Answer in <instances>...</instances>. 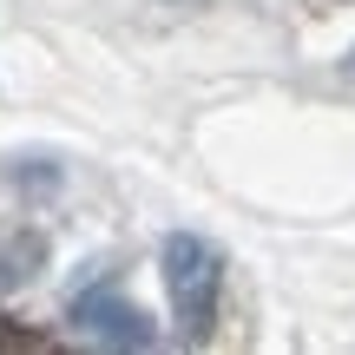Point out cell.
I'll return each instance as SVG.
<instances>
[{
  "mask_svg": "<svg viewBox=\"0 0 355 355\" xmlns=\"http://www.w3.org/2000/svg\"><path fill=\"white\" fill-rule=\"evenodd\" d=\"M158 270H165V296L178 309V329L198 343L217 322V296H224V250L198 230H171L165 250H158Z\"/></svg>",
  "mask_w": 355,
  "mask_h": 355,
  "instance_id": "obj_1",
  "label": "cell"
},
{
  "mask_svg": "<svg viewBox=\"0 0 355 355\" xmlns=\"http://www.w3.org/2000/svg\"><path fill=\"white\" fill-rule=\"evenodd\" d=\"M73 336L92 349H152L158 329L139 303H125L119 290H86L73 296Z\"/></svg>",
  "mask_w": 355,
  "mask_h": 355,
  "instance_id": "obj_2",
  "label": "cell"
},
{
  "mask_svg": "<svg viewBox=\"0 0 355 355\" xmlns=\"http://www.w3.org/2000/svg\"><path fill=\"white\" fill-rule=\"evenodd\" d=\"M40 263H46V237H40L33 224H7L0 230V296L26 290V283L40 277Z\"/></svg>",
  "mask_w": 355,
  "mask_h": 355,
  "instance_id": "obj_3",
  "label": "cell"
},
{
  "mask_svg": "<svg viewBox=\"0 0 355 355\" xmlns=\"http://www.w3.org/2000/svg\"><path fill=\"white\" fill-rule=\"evenodd\" d=\"M343 66H349V73H355V46H349V60H343Z\"/></svg>",
  "mask_w": 355,
  "mask_h": 355,
  "instance_id": "obj_4",
  "label": "cell"
}]
</instances>
